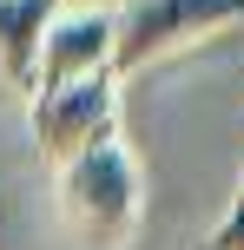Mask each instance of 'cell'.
I'll return each instance as SVG.
<instances>
[{
  "label": "cell",
  "mask_w": 244,
  "mask_h": 250,
  "mask_svg": "<svg viewBox=\"0 0 244 250\" xmlns=\"http://www.w3.org/2000/svg\"><path fill=\"white\" fill-rule=\"evenodd\" d=\"M112 73V13L106 7H60L40 33L33 86H66V79Z\"/></svg>",
  "instance_id": "cell-4"
},
{
  "label": "cell",
  "mask_w": 244,
  "mask_h": 250,
  "mask_svg": "<svg viewBox=\"0 0 244 250\" xmlns=\"http://www.w3.org/2000/svg\"><path fill=\"white\" fill-rule=\"evenodd\" d=\"M66 0H0V73L20 92H33V66H40V33Z\"/></svg>",
  "instance_id": "cell-5"
},
{
  "label": "cell",
  "mask_w": 244,
  "mask_h": 250,
  "mask_svg": "<svg viewBox=\"0 0 244 250\" xmlns=\"http://www.w3.org/2000/svg\"><path fill=\"white\" fill-rule=\"evenodd\" d=\"M26 132H33L40 158L66 165L86 145L119 138V79L92 73V79H66V86H33L26 92Z\"/></svg>",
  "instance_id": "cell-3"
},
{
  "label": "cell",
  "mask_w": 244,
  "mask_h": 250,
  "mask_svg": "<svg viewBox=\"0 0 244 250\" xmlns=\"http://www.w3.org/2000/svg\"><path fill=\"white\" fill-rule=\"evenodd\" d=\"M139 211H145V178L119 138L86 145L79 158L60 165V217L86 250H119L139 230Z\"/></svg>",
  "instance_id": "cell-1"
},
{
  "label": "cell",
  "mask_w": 244,
  "mask_h": 250,
  "mask_svg": "<svg viewBox=\"0 0 244 250\" xmlns=\"http://www.w3.org/2000/svg\"><path fill=\"white\" fill-rule=\"evenodd\" d=\"M106 13H112V79H119L218 33V26H238L244 0H119Z\"/></svg>",
  "instance_id": "cell-2"
}]
</instances>
